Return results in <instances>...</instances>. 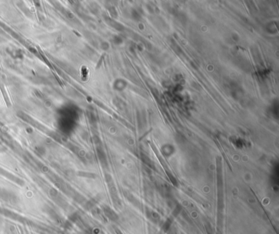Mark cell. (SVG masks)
<instances>
[{"label":"cell","instance_id":"obj_1","mask_svg":"<svg viewBox=\"0 0 279 234\" xmlns=\"http://www.w3.org/2000/svg\"><path fill=\"white\" fill-rule=\"evenodd\" d=\"M17 116L21 118L23 120H25V122H27L28 124H31V125H33L37 129H39V130H41L42 131H44L45 133H53V132H50L49 130H48V128H46L45 126H44L43 124H41L39 122H38L37 120H35L34 119H33L31 117V116H29L28 114L26 113L23 112V111H18L17 112Z\"/></svg>","mask_w":279,"mask_h":234},{"label":"cell","instance_id":"obj_3","mask_svg":"<svg viewBox=\"0 0 279 234\" xmlns=\"http://www.w3.org/2000/svg\"><path fill=\"white\" fill-rule=\"evenodd\" d=\"M55 5H56V7H57V8L59 9V10H60V11L61 12H62V14H63L64 16H66V17H67V18H68V19H70V20H75V15L72 13L71 12L69 11L68 9H66L65 8H63V7H62V6H61V4H55Z\"/></svg>","mask_w":279,"mask_h":234},{"label":"cell","instance_id":"obj_2","mask_svg":"<svg viewBox=\"0 0 279 234\" xmlns=\"http://www.w3.org/2000/svg\"><path fill=\"white\" fill-rule=\"evenodd\" d=\"M0 27L3 28V30H4V31H6V32H8V33L9 35H11L12 36V37H13L14 39H17V41L21 42V44H25V42L24 41V40H23L21 37H20V35H18V34L16 33V32H15V31H14L13 30H12V29H11V28L9 27L8 25H6L5 23H3V22L1 21H0Z\"/></svg>","mask_w":279,"mask_h":234},{"label":"cell","instance_id":"obj_7","mask_svg":"<svg viewBox=\"0 0 279 234\" xmlns=\"http://www.w3.org/2000/svg\"><path fill=\"white\" fill-rule=\"evenodd\" d=\"M0 71H1V67H0Z\"/></svg>","mask_w":279,"mask_h":234},{"label":"cell","instance_id":"obj_6","mask_svg":"<svg viewBox=\"0 0 279 234\" xmlns=\"http://www.w3.org/2000/svg\"><path fill=\"white\" fill-rule=\"evenodd\" d=\"M103 57H104V55H103V56H102V58H101V59H100V61H98V64H97V67H96V68H97H97H98V67H99L100 66H101V64H102V63H101V62H102V59H103Z\"/></svg>","mask_w":279,"mask_h":234},{"label":"cell","instance_id":"obj_5","mask_svg":"<svg viewBox=\"0 0 279 234\" xmlns=\"http://www.w3.org/2000/svg\"><path fill=\"white\" fill-rule=\"evenodd\" d=\"M54 75H55V78H56V79H57V81H58V82H59V84H61V87H63V84H62V83H61V80H60V79H59V78H58V75H57V74H54Z\"/></svg>","mask_w":279,"mask_h":234},{"label":"cell","instance_id":"obj_4","mask_svg":"<svg viewBox=\"0 0 279 234\" xmlns=\"http://www.w3.org/2000/svg\"><path fill=\"white\" fill-rule=\"evenodd\" d=\"M0 91L3 94V99H4V102H5L6 105L8 106V107H11V101L9 99V97L8 95V93L6 91V88L3 85V84H0Z\"/></svg>","mask_w":279,"mask_h":234}]
</instances>
